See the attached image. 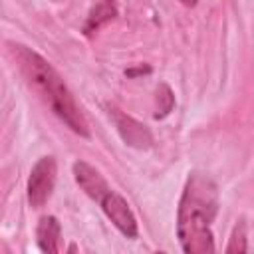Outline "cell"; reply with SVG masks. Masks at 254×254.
<instances>
[{
    "instance_id": "cell-11",
    "label": "cell",
    "mask_w": 254,
    "mask_h": 254,
    "mask_svg": "<svg viewBox=\"0 0 254 254\" xmlns=\"http://www.w3.org/2000/svg\"><path fill=\"white\" fill-rule=\"evenodd\" d=\"M179 2H181V4H185V6H189V8H190V6H194V4H196V2H198V0H179Z\"/></svg>"
},
{
    "instance_id": "cell-10",
    "label": "cell",
    "mask_w": 254,
    "mask_h": 254,
    "mask_svg": "<svg viewBox=\"0 0 254 254\" xmlns=\"http://www.w3.org/2000/svg\"><path fill=\"white\" fill-rule=\"evenodd\" d=\"M157 103H159L157 113H155L157 119L171 113V109H173V105H175V95H173V91H171V87H169L167 83H161V85L157 87Z\"/></svg>"
},
{
    "instance_id": "cell-8",
    "label": "cell",
    "mask_w": 254,
    "mask_h": 254,
    "mask_svg": "<svg viewBox=\"0 0 254 254\" xmlns=\"http://www.w3.org/2000/svg\"><path fill=\"white\" fill-rule=\"evenodd\" d=\"M117 16V6L113 0H97V4L91 8L89 16H87V22L83 26V32L87 36H91L93 32H97L103 24L111 22L113 18Z\"/></svg>"
},
{
    "instance_id": "cell-2",
    "label": "cell",
    "mask_w": 254,
    "mask_h": 254,
    "mask_svg": "<svg viewBox=\"0 0 254 254\" xmlns=\"http://www.w3.org/2000/svg\"><path fill=\"white\" fill-rule=\"evenodd\" d=\"M12 54L18 62L20 71L28 79V83L40 93V97L50 105V109L77 135L89 137V127L79 111L71 91L60 77V73L34 50L26 46H12Z\"/></svg>"
},
{
    "instance_id": "cell-4",
    "label": "cell",
    "mask_w": 254,
    "mask_h": 254,
    "mask_svg": "<svg viewBox=\"0 0 254 254\" xmlns=\"http://www.w3.org/2000/svg\"><path fill=\"white\" fill-rule=\"evenodd\" d=\"M101 208L103 212L107 214V218L115 224V228L127 236V238H135L137 236V220H135V214L131 212L127 200L117 194L115 190H109L103 198H101Z\"/></svg>"
},
{
    "instance_id": "cell-9",
    "label": "cell",
    "mask_w": 254,
    "mask_h": 254,
    "mask_svg": "<svg viewBox=\"0 0 254 254\" xmlns=\"http://www.w3.org/2000/svg\"><path fill=\"white\" fill-rule=\"evenodd\" d=\"M246 250H248V244H246V222L238 220V224L234 226V230L230 234V242L226 246V252L228 254H234V252L242 254Z\"/></svg>"
},
{
    "instance_id": "cell-3",
    "label": "cell",
    "mask_w": 254,
    "mask_h": 254,
    "mask_svg": "<svg viewBox=\"0 0 254 254\" xmlns=\"http://www.w3.org/2000/svg\"><path fill=\"white\" fill-rule=\"evenodd\" d=\"M56 161L54 157H42L30 171L28 177V202L34 208H40L52 196L56 185Z\"/></svg>"
},
{
    "instance_id": "cell-5",
    "label": "cell",
    "mask_w": 254,
    "mask_h": 254,
    "mask_svg": "<svg viewBox=\"0 0 254 254\" xmlns=\"http://www.w3.org/2000/svg\"><path fill=\"white\" fill-rule=\"evenodd\" d=\"M109 115L121 135V139L129 145V147H135V149H149L153 145V135L151 131L139 123L137 119H133L131 115L119 111L117 107H109Z\"/></svg>"
},
{
    "instance_id": "cell-7",
    "label": "cell",
    "mask_w": 254,
    "mask_h": 254,
    "mask_svg": "<svg viewBox=\"0 0 254 254\" xmlns=\"http://www.w3.org/2000/svg\"><path fill=\"white\" fill-rule=\"evenodd\" d=\"M60 238H62V226L56 216H42L36 228V240L42 252L56 254L60 252Z\"/></svg>"
},
{
    "instance_id": "cell-1",
    "label": "cell",
    "mask_w": 254,
    "mask_h": 254,
    "mask_svg": "<svg viewBox=\"0 0 254 254\" xmlns=\"http://www.w3.org/2000/svg\"><path fill=\"white\" fill-rule=\"evenodd\" d=\"M218 212V189L204 173H190L179 202L177 236L187 254L214 252L212 222Z\"/></svg>"
},
{
    "instance_id": "cell-6",
    "label": "cell",
    "mask_w": 254,
    "mask_h": 254,
    "mask_svg": "<svg viewBox=\"0 0 254 254\" xmlns=\"http://www.w3.org/2000/svg\"><path fill=\"white\" fill-rule=\"evenodd\" d=\"M73 177H75L77 185L81 187V190H83L89 198H93V200H97V202H101V198L111 190V189L107 187L105 179L99 175V171L93 169V167H91L89 163H85V161L73 163Z\"/></svg>"
}]
</instances>
